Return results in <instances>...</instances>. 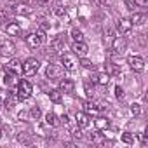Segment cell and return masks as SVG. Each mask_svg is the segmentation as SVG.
Masks as SVG:
<instances>
[{
    "label": "cell",
    "mask_w": 148,
    "mask_h": 148,
    "mask_svg": "<svg viewBox=\"0 0 148 148\" xmlns=\"http://www.w3.org/2000/svg\"><path fill=\"white\" fill-rule=\"evenodd\" d=\"M125 7H127L129 11H132V12H134V9L138 7V4L134 2V0H125Z\"/></svg>",
    "instance_id": "32"
},
{
    "label": "cell",
    "mask_w": 148,
    "mask_h": 148,
    "mask_svg": "<svg viewBox=\"0 0 148 148\" xmlns=\"http://www.w3.org/2000/svg\"><path fill=\"white\" fill-rule=\"evenodd\" d=\"M16 52V45L12 40H0V54H2L4 58H11L12 54Z\"/></svg>",
    "instance_id": "6"
},
{
    "label": "cell",
    "mask_w": 148,
    "mask_h": 148,
    "mask_svg": "<svg viewBox=\"0 0 148 148\" xmlns=\"http://www.w3.org/2000/svg\"><path fill=\"white\" fill-rule=\"evenodd\" d=\"M122 141L127 143V145H132V143H134V134H132V132H124V134H122Z\"/></svg>",
    "instance_id": "28"
},
{
    "label": "cell",
    "mask_w": 148,
    "mask_h": 148,
    "mask_svg": "<svg viewBox=\"0 0 148 148\" xmlns=\"http://www.w3.org/2000/svg\"><path fill=\"white\" fill-rule=\"evenodd\" d=\"M52 49L54 51H58V52H63L64 51V38H61V37H58V38H54L52 40Z\"/></svg>",
    "instance_id": "22"
},
{
    "label": "cell",
    "mask_w": 148,
    "mask_h": 148,
    "mask_svg": "<svg viewBox=\"0 0 148 148\" xmlns=\"http://www.w3.org/2000/svg\"><path fill=\"white\" fill-rule=\"evenodd\" d=\"M61 66L66 71H75L79 66V59L73 56V54H63L61 56Z\"/></svg>",
    "instance_id": "4"
},
{
    "label": "cell",
    "mask_w": 148,
    "mask_h": 148,
    "mask_svg": "<svg viewBox=\"0 0 148 148\" xmlns=\"http://www.w3.org/2000/svg\"><path fill=\"white\" fill-rule=\"evenodd\" d=\"M94 125H96V129H98V131H105V129H108L110 122H108L105 117H98V119L94 120Z\"/></svg>",
    "instance_id": "21"
},
{
    "label": "cell",
    "mask_w": 148,
    "mask_h": 148,
    "mask_svg": "<svg viewBox=\"0 0 148 148\" xmlns=\"http://www.w3.org/2000/svg\"><path fill=\"white\" fill-rule=\"evenodd\" d=\"M5 32H7L9 35H12V37H18V35H21V26H19L16 21H9V23L5 25Z\"/></svg>",
    "instance_id": "14"
},
{
    "label": "cell",
    "mask_w": 148,
    "mask_h": 148,
    "mask_svg": "<svg viewBox=\"0 0 148 148\" xmlns=\"http://www.w3.org/2000/svg\"><path fill=\"white\" fill-rule=\"evenodd\" d=\"M58 2H61V0H58Z\"/></svg>",
    "instance_id": "42"
},
{
    "label": "cell",
    "mask_w": 148,
    "mask_h": 148,
    "mask_svg": "<svg viewBox=\"0 0 148 148\" xmlns=\"http://www.w3.org/2000/svg\"><path fill=\"white\" fill-rule=\"evenodd\" d=\"M125 49H127V40L124 37H117L112 44V51L115 54H122V52H125Z\"/></svg>",
    "instance_id": "10"
},
{
    "label": "cell",
    "mask_w": 148,
    "mask_h": 148,
    "mask_svg": "<svg viewBox=\"0 0 148 148\" xmlns=\"http://www.w3.org/2000/svg\"><path fill=\"white\" fill-rule=\"evenodd\" d=\"M134 2H136L138 5H146V4H148V0H134Z\"/></svg>",
    "instance_id": "38"
},
{
    "label": "cell",
    "mask_w": 148,
    "mask_h": 148,
    "mask_svg": "<svg viewBox=\"0 0 148 148\" xmlns=\"http://www.w3.org/2000/svg\"><path fill=\"white\" fill-rule=\"evenodd\" d=\"M33 92V87L28 80H19L18 82V87H16V94L19 99H28Z\"/></svg>",
    "instance_id": "2"
},
{
    "label": "cell",
    "mask_w": 148,
    "mask_h": 148,
    "mask_svg": "<svg viewBox=\"0 0 148 148\" xmlns=\"http://www.w3.org/2000/svg\"><path fill=\"white\" fill-rule=\"evenodd\" d=\"M89 139H91L92 143H103V136H101V132H99V131H96L94 134H91V136H89Z\"/></svg>",
    "instance_id": "29"
},
{
    "label": "cell",
    "mask_w": 148,
    "mask_h": 148,
    "mask_svg": "<svg viewBox=\"0 0 148 148\" xmlns=\"http://www.w3.org/2000/svg\"><path fill=\"white\" fill-rule=\"evenodd\" d=\"M131 113H132L134 117H138V115L141 113V106H139L138 103H134V105H131Z\"/></svg>",
    "instance_id": "31"
},
{
    "label": "cell",
    "mask_w": 148,
    "mask_h": 148,
    "mask_svg": "<svg viewBox=\"0 0 148 148\" xmlns=\"http://www.w3.org/2000/svg\"><path fill=\"white\" fill-rule=\"evenodd\" d=\"M45 122H47V125H51V127L59 125V120H58L56 113H47V115H45Z\"/></svg>",
    "instance_id": "24"
},
{
    "label": "cell",
    "mask_w": 148,
    "mask_h": 148,
    "mask_svg": "<svg viewBox=\"0 0 148 148\" xmlns=\"http://www.w3.org/2000/svg\"><path fill=\"white\" fill-rule=\"evenodd\" d=\"M79 64H80V66H84V68H91V66H92V63H91V61H89L86 56L79 59Z\"/></svg>",
    "instance_id": "30"
},
{
    "label": "cell",
    "mask_w": 148,
    "mask_h": 148,
    "mask_svg": "<svg viewBox=\"0 0 148 148\" xmlns=\"http://www.w3.org/2000/svg\"><path fill=\"white\" fill-rule=\"evenodd\" d=\"M5 71L11 73V75H19V73L23 71V64L19 59H11L7 64H5Z\"/></svg>",
    "instance_id": "8"
},
{
    "label": "cell",
    "mask_w": 148,
    "mask_h": 148,
    "mask_svg": "<svg viewBox=\"0 0 148 148\" xmlns=\"http://www.w3.org/2000/svg\"><path fill=\"white\" fill-rule=\"evenodd\" d=\"M38 68H40V63H38V59H35V58H28V59L23 63V73H25L26 77L35 75V73L38 71Z\"/></svg>",
    "instance_id": "3"
},
{
    "label": "cell",
    "mask_w": 148,
    "mask_h": 148,
    "mask_svg": "<svg viewBox=\"0 0 148 148\" xmlns=\"http://www.w3.org/2000/svg\"><path fill=\"white\" fill-rule=\"evenodd\" d=\"M11 9H12V12H14L16 16H28V14L32 12V7H30L28 4H23V2H19V4H14Z\"/></svg>",
    "instance_id": "12"
},
{
    "label": "cell",
    "mask_w": 148,
    "mask_h": 148,
    "mask_svg": "<svg viewBox=\"0 0 148 148\" xmlns=\"http://www.w3.org/2000/svg\"><path fill=\"white\" fill-rule=\"evenodd\" d=\"M19 101V98H18V94L16 92H9V96L5 98V101H4V105L7 106V108H12V106H16V103Z\"/></svg>",
    "instance_id": "19"
},
{
    "label": "cell",
    "mask_w": 148,
    "mask_h": 148,
    "mask_svg": "<svg viewBox=\"0 0 148 148\" xmlns=\"http://www.w3.org/2000/svg\"><path fill=\"white\" fill-rule=\"evenodd\" d=\"M71 134L75 136V138H80V134H82V132H80V127H79V129H75V131H71Z\"/></svg>",
    "instance_id": "37"
},
{
    "label": "cell",
    "mask_w": 148,
    "mask_h": 148,
    "mask_svg": "<svg viewBox=\"0 0 148 148\" xmlns=\"http://www.w3.org/2000/svg\"><path fill=\"white\" fill-rule=\"evenodd\" d=\"M0 120H2V119H0Z\"/></svg>",
    "instance_id": "43"
},
{
    "label": "cell",
    "mask_w": 148,
    "mask_h": 148,
    "mask_svg": "<svg viewBox=\"0 0 148 148\" xmlns=\"http://www.w3.org/2000/svg\"><path fill=\"white\" fill-rule=\"evenodd\" d=\"M108 80H110V75H108L106 71H105V73H96V75L92 77V82L98 84V86H106Z\"/></svg>",
    "instance_id": "17"
},
{
    "label": "cell",
    "mask_w": 148,
    "mask_h": 148,
    "mask_svg": "<svg viewBox=\"0 0 148 148\" xmlns=\"http://www.w3.org/2000/svg\"><path fill=\"white\" fill-rule=\"evenodd\" d=\"M86 94H87V98H89V99H92V98H94V89H92L89 84H86Z\"/></svg>",
    "instance_id": "33"
},
{
    "label": "cell",
    "mask_w": 148,
    "mask_h": 148,
    "mask_svg": "<svg viewBox=\"0 0 148 148\" xmlns=\"http://www.w3.org/2000/svg\"><path fill=\"white\" fill-rule=\"evenodd\" d=\"M25 42H26V45L32 47V49L40 47V45L45 42V33H44V30H38V32H35V33H30V35L25 38Z\"/></svg>",
    "instance_id": "1"
},
{
    "label": "cell",
    "mask_w": 148,
    "mask_h": 148,
    "mask_svg": "<svg viewBox=\"0 0 148 148\" xmlns=\"http://www.w3.org/2000/svg\"><path fill=\"white\" fill-rule=\"evenodd\" d=\"M106 73L110 77H122V71L117 64H113L112 61H106Z\"/></svg>",
    "instance_id": "16"
},
{
    "label": "cell",
    "mask_w": 148,
    "mask_h": 148,
    "mask_svg": "<svg viewBox=\"0 0 148 148\" xmlns=\"http://www.w3.org/2000/svg\"><path fill=\"white\" fill-rule=\"evenodd\" d=\"M2 106H4V101H2V99H0V108H2Z\"/></svg>",
    "instance_id": "40"
},
{
    "label": "cell",
    "mask_w": 148,
    "mask_h": 148,
    "mask_svg": "<svg viewBox=\"0 0 148 148\" xmlns=\"http://www.w3.org/2000/svg\"><path fill=\"white\" fill-rule=\"evenodd\" d=\"M75 122H77V127L86 129V127L91 125V115H87L86 112H77V115H75Z\"/></svg>",
    "instance_id": "9"
},
{
    "label": "cell",
    "mask_w": 148,
    "mask_h": 148,
    "mask_svg": "<svg viewBox=\"0 0 148 148\" xmlns=\"http://www.w3.org/2000/svg\"><path fill=\"white\" fill-rule=\"evenodd\" d=\"M18 141L23 143V145H30V143H32V134H28V132H21V134H18Z\"/></svg>",
    "instance_id": "25"
},
{
    "label": "cell",
    "mask_w": 148,
    "mask_h": 148,
    "mask_svg": "<svg viewBox=\"0 0 148 148\" xmlns=\"http://www.w3.org/2000/svg\"><path fill=\"white\" fill-rule=\"evenodd\" d=\"M54 14H56V16H59V18H63V16L66 14V11H64V9H63L61 5H58V7L54 9Z\"/></svg>",
    "instance_id": "34"
},
{
    "label": "cell",
    "mask_w": 148,
    "mask_h": 148,
    "mask_svg": "<svg viewBox=\"0 0 148 148\" xmlns=\"http://www.w3.org/2000/svg\"><path fill=\"white\" fill-rule=\"evenodd\" d=\"M30 115H32V119H35V120H38V119L42 117V110H40L38 106H33V108L30 110Z\"/></svg>",
    "instance_id": "27"
},
{
    "label": "cell",
    "mask_w": 148,
    "mask_h": 148,
    "mask_svg": "<svg viewBox=\"0 0 148 148\" xmlns=\"http://www.w3.org/2000/svg\"><path fill=\"white\" fill-rule=\"evenodd\" d=\"M0 138H2V129H0Z\"/></svg>",
    "instance_id": "41"
},
{
    "label": "cell",
    "mask_w": 148,
    "mask_h": 148,
    "mask_svg": "<svg viewBox=\"0 0 148 148\" xmlns=\"http://www.w3.org/2000/svg\"><path fill=\"white\" fill-rule=\"evenodd\" d=\"M59 91L64 92V94H71L73 91H75V84H73L71 80H61L59 82Z\"/></svg>",
    "instance_id": "15"
},
{
    "label": "cell",
    "mask_w": 148,
    "mask_h": 148,
    "mask_svg": "<svg viewBox=\"0 0 148 148\" xmlns=\"http://www.w3.org/2000/svg\"><path fill=\"white\" fill-rule=\"evenodd\" d=\"M61 124H64V125H68V124H70V119H68V115H63V117H61Z\"/></svg>",
    "instance_id": "36"
},
{
    "label": "cell",
    "mask_w": 148,
    "mask_h": 148,
    "mask_svg": "<svg viewBox=\"0 0 148 148\" xmlns=\"http://www.w3.org/2000/svg\"><path fill=\"white\" fill-rule=\"evenodd\" d=\"M63 73H64V68L61 64H49L47 70H45V75L51 80H59L63 77Z\"/></svg>",
    "instance_id": "5"
},
{
    "label": "cell",
    "mask_w": 148,
    "mask_h": 148,
    "mask_svg": "<svg viewBox=\"0 0 148 148\" xmlns=\"http://www.w3.org/2000/svg\"><path fill=\"white\" fill-rule=\"evenodd\" d=\"M132 25H145V21H146V14H141V12H134L132 16H131V19H129Z\"/></svg>",
    "instance_id": "18"
},
{
    "label": "cell",
    "mask_w": 148,
    "mask_h": 148,
    "mask_svg": "<svg viewBox=\"0 0 148 148\" xmlns=\"http://www.w3.org/2000/svg\"><path fill=\"white\" fill-rule=\"evenodd\" d=\"M71 51H73V54L75 56H79V58H84L86 54H87V51H89V47H87V44L82 40V42H73V45H71Z\"/></svg>",
    "instance_id": "11"
},
{
    "label": "cell",
    "mask_w": 148,
    "mask_h": 148,
    "mask_svg": "<svg viewBox=\"0 0 148 148\" xmlns=\"http://www.w3.org/2000/svg\"><path fill=\"white\" fill-rule=\"evenodd\" d=\"M99 4H101V5H110L112 0H99Z\"/></svg>",
    "instance_id": "39"
},
{
    "label": "cell",
    "mask_w": 148,
    "mask_h": 148,
    "mask_svg": "<svg viewBox=\"0 0 148 148\" xmlns=\"http://www.w3.org/2000/svg\"><path fill=\"white\" fill-rule=\"evenodd\" d=\"M131 30H132V23L127 18H120L117 21V32L119 33H129Z\"/></svg>",
    "instance_id": "13"
},
{
    "label": "cell",
    "mask_w": 148,
    "mask_h": 148,
    "mask_svg": "<svg viewBox=\"0 0 148 148\" xmlns=\"http://www.w3.org/2000/svg\"><path fill=\"white\" fill-rule=\"evenodd\" d=\"M84 106H86V113L87 115H98L99 113V106L96 103H92V101H87Z\"/></svg>",
    "instance_id": "20"
},
{
    "label": "cell",
    "mask_w": 148,
    "mask_h": 148,
    "mask_svg": "<svg viewBox=\"0 0 148 148\" xmlns=\"http://www.w3.org/2000/svg\"><path fill=\"white\" fill-rule=\"evenodd\" d=\"M61 91L59 89H51L49 91V98H51V101H54V103H61Z\"/></svg>",
    "instance_id": "23"
},
{
    "label": "cell",
    "mask_w": 148,
    "mask_h": 148,
    "mask_svg": "<svg viewBox=\"0 0 148 148\" xmlns=\"http://www.w3.org/2000/svg\"><path fill=\"white\" fill-rule=\"evenodd\" d=\"M71 38L75 40V42H82V40H84V33L75 28V30H71Z\"/></svg>",
    "instance_id": "26"
},
{
    "label": "cell",
    "mask_w": 148,
    "mask_h": 148,
    "mask_svg": "<svg viewBox=\"0 0 148 148\" xmlns=\"http://www.w3.org/2000/svg\"><path fill=\"white\" fill-rule=\"evenodd\" d=\"M127 64L131 66V70H134L138 73L145 70V59L141 56H129L127 58Z\"/></svg>",
    "instance_id": "7"
},
{
    "label": "cell",
    "mask_w": 148,
    "mask_h": 148,
    "mask_svg": "<svg viewBox=\"0 0 148 148\" xmlns=\"http://www.w3.org/2000/svg\"><path fill=\"white\" fill-rule=\"evenodd\" d=\"M115 96H117V99H122V98H124V89H122L120 86L115 87Z\"/></svg>",
    "instance_id": "35"
}]
</instances>
